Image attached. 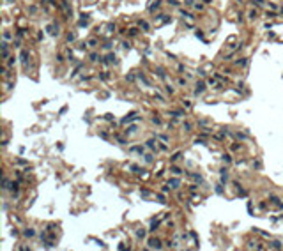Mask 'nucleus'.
<instances>
[{"instance_id":"18","label":"nucleus","mask_w":283,"mask_h":251,"mask_svg":"<svg viewBox=\"0 0 283 251\" xmlns=\"http://www.w3.org/2000/svg\"><path fill=\"white\" fill-rule=\"evenodd\" d=\"M133 133H136V126H129L126 129V134H133Z\"/></svg>"},{"instance_id":"33","label":"nucleus","mask_w":283,"mask_h":251,"mask_svg":"<svg viewBox=\"0 0 283 251\" xmlns=\"http://www.w3.org/2000/svg\"><path fill=\"white\" fill-rule=\"evenodd\" d=\"M136 34H138V28H131L129 30V35H136Z\"/></svg>"},{"instance_id":"2","label":"nucleus","mask_w":283,"mask_h":251,"mask_svg":"<svg viewBox=\"0 0 283 251\" xmlns=\"http://www.w3.org/2000/svg\"><path fill=\"white\" fill-rule=\"evenodd\" d=\"M20 58H21V64H23V67H27V66H28V51H27V50H21Z\"/></svg>"},{"instance_id":"26","label":"nucleus","mask_w":283,"mask_h":251,"mask_svg":"<svg viewBox=\"0 0 283 251\" xmlns=\"http://www.w3.org/2000/svg\"><path fill=\"white\" fill-rule=\"evenodd\" d=\"M179 157H181V152H177V154H173L172 157H170V161H172V163H173V161H177Z\"/></svg>"},{"instance_id":"32","label":"nucleus","mask_w":283,"mask_h":251,"mask_svg":"<svg viewBox=\"0 0 283 251\" xmlns=\"http://www.w3.org/2000/svg\"><path fill=\"white\" fill-rule=\"evenodd\" d=\"M246 64H248L246 58H243V60H237V66H246Z\"/></svg>"},{"instance_id":"30","label":"nucleus","mask_w":283,"mask_h":251,"mask_svg":"<svg viewBox=\"0 0 283 251\" xmlns=\"http://www.w3.org/2000/svg\"><path fill=\"white\" fill-rule=\"evenodd\" d=\"M11 39V32H4V41H9Z\"/></svg>"},{"instance_id":"20","label":"nucleus","mask_w":283,"mask_h":251,"mask_svg":"<svg viewBox=\"0 0 283 251\" xmlns=\"http://www.w3.org/2000/svg\"><path fill=\"white\" fill-rule=\"evenodd\" d=\"M90 60H92V62H97V60H101V62H103V58H101V57H97L96 53H92V55H90Z\"/></svg>"},{"instance_id":"36","label":"nucleus","mask_w":283,"mask_h":251,"mask_svg":"<svg viewBox=\"0 0 283 251\" xmlns=\"http://www.w3.org/2000/svg\"><path fill=\"white\" fill-rule=\"evenodd\" d=\"M166 92H168V94H173V88H172V85H166Z\"/></svg>"},{"instance_id":"10","label":"nucleus","mask_w":283,"mask_h":251,"mask_svg":"<svg viewBox=\"0 0 283 251\" xmlns=\"http://www.w3.org/2000/svg\"><path fill=\"white\" fill-rule=\"evenodd\" d=\"M269 202L274 203V205H278V203H280V198H278L276 194H269Z\"/></svg>"},{"instance_id":"8","label":"nucleus","mask_w":283,"mask_h":251,"mask_svg":"<svg viewBox=\"0 0 283 251\" xmlns=\"http://www.w3.org/2000/svg\"><path fill=\"white\" fill-rule=\"evenodd\" d=\"M23 235H25V237H34L35 230H34V228H27V230H23Z\"/></svg>"},{"instance_id":"27","label":"nucleus","mask_w":283,"mask_h":251,"mask_svg":"<svg viewBox=\"0 0 283 251\" xmlns=\"http://www.w3.org/2000/svg\"><path fill=\"white\" fill-rule=\"evenodd\" d=\"M28 13H30V14H35V13H37V7L30 5V7H28Z\"/></svg>"},{"instance_id":"28","label":"nucleus","mask_w":283,"mask_h":251,"mask_svg":"<svg viewBox=\"0 0 283 251\" xmlns=\"http://www.w3.org/2000/svg\"><path fill=\"white\" fill-rule=\"evenodd\" d=\"M248 16L251 18V20H255V18H256V11H249V14H248Z\"/></svg>"},{"instance_id":"34","label":"nucleus","mask_w":283,"mask_h":251,"mask_svg":"<svg viewBox=\"0 0 283 251\" xmlns=\"http://www.w3.org/2000/svg\"><path fill=\"white\" fill-rule=\"evenodd\" d=\"M181 87H186V80H182V78H179V81H177Z\"/></svg>"},{"instance_id":"49","label":"nucleus","mask_w":283,"mask_h":251,"mask_svg":"<svg viewBox=\"0 0 283 251\" xmlns=\"http://www.w3.org/2000/svg\"><path fill=\"white\" fill-rule=\"evenodd\" d=\"M281 14H283V9H281Z\"/></svg>"},{"instance_id":"15","label":"nucleus","mask_w":283,"mask_h":251,"mask_svg":"<svg viewBox=\"0 0 283 251\" xmlns=\"http://www.w3.org/2000/svg\"><path fill=\"white\" fill-rule=\"evenodd\" d=\"M158 219H152V223H150V228H149V232H154L156 230V228H158Z\"/></svg>"},{"instance_id":"38","label":"nucleus","mask_w":283,"mask_h":251,"mask_svg":"<svg viewBox=\"0 0 283 251\" xmlns=\"http://www.w3.org/2000/svg\"><path fill=\"white\" fill-rule=\"evenodd\" d=\"M131 170H133V172H136V173H138V172H140V168L136 166V164H131Z\"/></svg>"},{"instance_id":"17","label":"nucleus","mask_w":283,"mask_h":251,"mask_svg":"<svg viewBox=\"0 0 283 251\" xmlns=\"http://www.w3.org/2000/svg\"><path fill=\"white\" fill-rule=\"evenodd\" d=\"M271 248L280 249V248H281V242H280V241H273V242H271Z\"/></svg>"},{"instance_id":"21","label":"nucleus","mask_w":283,"mask_h":251,"mask_svg":"<svg viewBox=\"0 0 283 251\" xmlns=\"http://www.w3.org/2000/svg\"><path fill=\"white\" fill-rule=\"evenodd\" d=\"M216 193H218V194H223V182L216 186Z\"/></svg>"},{"instance_id":"47","label":"nucleus","mask_w":283,"mask_h":251,"mask_svg":"<svg viewBox=\"0 0 283 251\" xmlns=\"http://www.w3.org/2000/svg\"><path fill=\"white\" fill-rule=\"evenodd\" d=\"M168 4H172V5H179V2H177V0H168Z\"/></svg>"},{"instance_id":"3","label":"nucleus","mask_w":283,"mask_h":251,"mask_svg":"<svg viewBox=\"0 0 283 251\" xmlns=\"http://www.w3.org/2000/svg\"><path fill=\"white\" fill-rule=\"evenodd\" d=\"M131 120H138V115L133 111V113H129V115H126L124 119H122V124H128V122H131Z\"/></svg>"},{"instance_id":"5","label":"nucleus","mask_w":283,"mask_h":251,"mask_svg":"<svg viewBox=\"0 0 283 251\" xmlns=\"http://www.w3.org/2000/svg\"><path fill=\"white\" fill-rule=\"evenodd\" d=\"M168 186H170V188H173V189H177L179 186H181V179H170V181H168Z\"/></svg>"},{"instance_id":"24","label":"nucleus","mask_w":283,"mask_h":251,"mask_svg":"<svg viewBox=\"0 0 283 251\" xmlns=\"http://www.w3.org/2000/svg\"><path fill=\"white\" fill-rule=\"evenodd\" d=\"M14 64H16V57H11V58H9V62H7V66H9V67H13Z\"/></svg>"},{"instance_id":"42","label":"nucleus","mask_w":283,"mask_h":251,"mask_svg":"<svg viewBox=\"0 0 283 251\" xmlns=\"http://www.w3.org/2000/svg\"><path fill=\"white\" fill-rule=\"evenodd\" d=\"M253 4H255V5H258V7H262V5H264L262 0H256V2H253Z\"/></svg>"},{"instance_id":"16","label":"nucleus","mask_w":283,"mask_h":251,"mask_svg":"<svg viewBox=\"0 0 283 251\" xmlns=\"http://www.w3.org/2000/svg\"><path fill=\"white\" fill-rule=\"evenodd\" d=\"M106 58H108V62H111V64H117V57H115V53H110Z\"/></svg>"},{"instance_id":"39","label":"nucleus","mask_w":283,"mask_h":251,"mask_svg":"<svg viewBox=\"0 0 283 251\" xmlns=\"http://www.w3.org/2000/svg\"><path fill=\"white\" fill-rule=\"evenodd\" d=\"M149 194H150V193H149L147 189H142V196H149Z\"/></svg>"},{"instance_id":"45","label":"nucleus","mask_w":283,"mask_h":251,"mask_svg":"<svg viewBox=\"0 0 283 251\" xmlns=\"http://www.w3.org/2000/svg\"><path fill=\"white\" fill-rule=\"evenodd\" d=\"M145 161H147V163H150V161H152V156L147 154V156H145Z\"/></svg>"},{"instance_id":"7","label":"nucleus","mask_w":283,"mask_h":251,"mask_svg":"<svg viewBox=\"0 0 283 251\" xmlns=\"http://www.w3.org/2000/svg\"><path fill=\"white\" fill-rule=\"evenodd\" d=\"M159 5H161V0H156L154 4H150V5H149V11H150V13H154L156 9H159Z\"/></svg>"},{"instance_id":"41","label":"nucleus","mask_w":283,"mask_h":251,"mask_svg":"<svg viewBox=\"0 0 283 251\" xmlns=\"http://www.w3.org/2000/svg\"><path fill=\"white\" fill-rule=\"evenodd\" d=\"M128 81H135V74H128Z\"/></svg>"},{"instance_id":"48","label":"nucleus","mask_w":283,"mask_h":251,"mask_svg":"<svg viewBox=\"0 0 283 251\" xmlns=\"http://www.w3.org/2000/svg\"><path fill=\"white\" fill-rule=\"evenodd\" d=\"M7 2H14V0H7Z\"/></svg>"},{"instance_id":"44","label":"nucleus","mask_w":283,"mask_h":251,"mask_svg":"<svg viewBox=\"0 0 283 251\" xmlns=\"http://www.w3.org/2000/svg\"><path fill=\"white\" fill-rule=\"evenodd\" d=\"M196 37H198V39H203V34L200 32V30H196Z\"/></svg>"},{"instance_id":"37","label":"nucleus","mask_w":283,"mask_h":251,"mask_svg":"<svg viewBox=\"0 0 283 251\" xmlns=\"http://www.w3.org/2000/svg\"><path fill=\"white\" fill-rule=\"evenodd\" d=\"M122 46H124V48H126V50H129V48H131V44H129V43H128V41H124V43H122Z\"/></svg>"},{"instance_id":"22","label":"nucleus","mask_w":283,"mask_h":251,"mask_svg":"<svg viewBox=\"0 0 283 251\" xmlns=\"http://www.w3.org/2000/svg\"><path fill=\"white\" fill-rule=\"evenodd\" d=\"M140 28H143V30H149V23H147V21H140Z\"/></svg>"},{"instance_id":"25","label":"nucleus","mask_w":283,"mask_h":251,"mask_svg":"<svg viewBox=\"0 0 283 251\" xmlns=\"http://www.w3.org/2000/svg\"><path fill=\"white\" fill-rule=\"evenodd\" d=\"M182 127H184V131H191V124H189V122H184Z\"/></svg>"},{"instance_id":"1","label":"nucleus","mask_w":283,"mask_h":251,"mask_svg":"<svg viewBox=\"0 0 283 251\" xmlns=\"http://www.w3.org/2000/svg\"><path fill=\"white\" fill-rule=\"evenodd\" d=\"M149 248H150V249H161V241H159V239L158 237H150V239H149Z\"/></svg>"},{"instance_id":"46","label":"nucleus","mask_w":283,"mask_h":251,"mask_svg":"<svg viewBox=\"0 0 283 251\" xmlns=\"http://www.w3.org/2000/svg\"><path fill=\"white\" fill-rule=\"evenodd\" d=\"M152 122H154V124H161V120H159L158 117H154V119H152Z\"/></svg>"},{"instance_id":"35","label":"nucleus","mask_w":283,"mask_h":251,"mask_svg":"<svg viewBox=\"0 0 283 251\" xmlns=\"http://www.w3.org/2000/svg\"><path fill=\"white\" fill-rule=\"evenodd\" d=\"M158 202H161V203H165V196H163V194H158Z\"/></svg>"},{"instance_id":"12","label":"nucleus","mask_w":283,"mask_h":251,"mask_svg":"<svg viewBox=\"0 0 283 251\" xmlns=\"http://www.w3.org/2000/svg\"><path fill=\"white\" fill-rule=\"evenodd\" d=\"M221 161H223V163H226V164L232 163V156H230V154H223L221 156Z\"/></svg>"},{"instance_id":"31","label":"nucleus","mask_w":283,"mask_h":251,"mask_svg":"<svg viewBox=\"0 0 283 251\" xmlns=\"http://www.w3.org/2000/svg\"><path fill=\"white\" fill-rule=\"evenodd\" d=\"M74 39H76V34H69V35H67V41H69V43H71V41H74Z\"/></svg>"},{"instance_id":"19","label":"nucleus","mask_w":283,"mask_h":251,"mask_svg":"<svg viewBox=\"0 0 283 251\" xmlns=\"http://www.w3.org/2000/svg\"><path fill=\"white\" fill-rule=\"evenodd\" d=\"M170 172H172V173H173V175H181V173H182V172H181V170H179V168H177V166H172V168H170Z\"/></svg>"},{"instance_id":"4","label":"nucleus","mask_w":283,"mask_h":251,"mask_svg":"<svg viewBox=\"0 0 283 251\" xmlns=\"http://www.w3.org/2000/svg\"><path fill=\"white\" fill-rule=\"evenodd\" d=\"M203 90H205V83H203V81H196V88H195V94L198 96V94H202Z\"/></svg>"},{"instance_id":"14","label":"nucleus","mask_w":283,"mask_h":251,"mask_svg":"<svg viewBox=\"0 0 283 251\" xmlns=\"http://www.w3.org/2000/svg\"><path fill=\"white\" fill-rule=\"evenodd\" d=\"M156 73H158L159 78H166V74H165V71H163V67H156Z\"/></svg>"},{"instance_id":"11","label":"nucleus","mask_w":283,"mask_h":251,"mask_svg":"<svg viewBox=\"0 0 283 251\" xmlns=\"http://www.w3.org/2000/svg\"><path fill=\"white\" fill-rule=\"evenodd\" d=\"M143 150H145V149H143V147H140V145H136V147H131V152H136V154H143Z\"/></svg>"},{"instance_id":"23","label":"nucleus","mask_w":283,"mask_h":251,"mask_svg":"<svg viewBox=\"0 0 283 251\" xmlns=\"http://www.w3.org/2000/svg\"><path fill=\"white\" fill-rule=\"evenodd\" d=\"M172 115H173V117H182V115H186V113L181 111V110H177V111H172Z\"/></svg>"},{"instance_id":"43","label":"nucleus","mask_w":283,"mask_h":251,"mask_svg":"<svg viewBox=\"0 0 283 251\" xmlns=\"http://www.w3.org/2000/svg\"><path fill=\"white\" fill-rule=\"evenodd\" d=\"M265 16H267V18H274L276 14H274V13H269V11H267V13H265Z\"/></svg>"},{"instance_id":"29","label":"nucleus","mask_w":283,"mask_h":251,"mask_svg":"<svg viewBox=\"0 0 283 251\" xmlns=\"http://www.w3.org/2000/svg\"><path fill=\"white\" fill-rule=\"evenodd\" d=\"M181 14H182V16H184V18H193L191 14L188 13V11H181Z\"/></svg>"},{"instance_id":"9","label":"nucleus","mask_w":283,"mask_h":251,"mask_svg":"<svg viewBox=\"0 0 283 251\" xmlns=\"http://www.w3.org/2000/svg\"><path fill=\"white\" fill-rule=\"evenodd\" d=\"M147 147L150 149V150H156V147H158V141H156V140H149V141H147Z\"/></svg>"},{"instance_id":"6","label":"nucleus","mask_w":283,"mask_h":251,"mask_svg":"<svg viewBox=\"0 0 283 251\" xmlns=\"http://www.w3.org/2000/svg\"><path fill=\"white\" fill-rule=\"evenodd\" d=\"M219 175H221V182L225 184V182H228V172L225 170V168H221L219 170Z\"/></svg>"},{"instance_id":"40","label":"nucleus","mask_w":283,"mask_h":251,"mask_svg":"<svg viewBox=\"0 0 283 251\" xmlns=\"http://www.w3.org/2000/svg\"><path fill=\"white\" fill-rule=\"evenodd\" d=\"M88 44H90V46H96V44H97V41H96V39H90V41H88Z\"/></svg>"},{"instance_id":"13","label":"nucleus","mask_w":283,"mask_h":251,"mask_svg":"<svg viewBox=\"0 0 283 251\" xmlns=\"http://www.w3.org/2000/svg\"><path fill=\"white\" fill-rule=\"evenodd\" d=\"M145 233H147V232H145L143 228H140V230H136V237H138V239H145Z\"/></svg>"}]
</instances>
